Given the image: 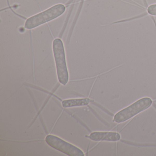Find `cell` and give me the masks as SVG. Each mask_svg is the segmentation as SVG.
I'll use <instances>...</instances> for the list:
<instances>
[{
    "mask_svg": "<svg viewBox=\"0 0 156 156\" xmlns=\"http://www.w3.org/2000/svg\"><path fill=\"white\" fill-rule=\"evenodd\" d=\"M147 12L151 16H156V3L148 6L147 8Z\"/></svg>",
    "mask_w": 156,
    "mask_h": 156,
    "instance_id": "obj_7",
    "label": "cell"
},
{
    "mask_svg": "<svg viewBox=\"0 0 156 156\" xmlns=\"http://www.w3.org/2000/svg\"><path fill=\"white\" fill-rule=\"evenodd\" d=\"M87 137L93 141H117L120 140L119 133L114 132H94Z\"/></svg>",
    "mask_w": 156,
    "mask_h": 156,
    "instance_id": "obj_5",
    "label": "cell"
},
{
    "mask_svg": "<svg viewBox=\"0 0 156 156\" xmlns=\"http://www.w3.org/2000/svg\"><path fill=\"white\" fill-rule=\"evenodd\" d=\"M52 47L58 81L63 85H66L69 81V73L63 43L61 39H55Z\"/></svg>",
    "mask_w": 156,
    "mask_h": 156,
    "instance_id": "obj_1",
    "label": "cell"
},
{
    "mask_svg": "<svg viewBox=\"0 0 156 156\" xmlns=\"http://www.w3.org/2000/svg\"><path fill=\"white\" fill-rule=\"evenodd\" d=\"M90 103V100L88 98H75L63 100L62 105L65 108H68L87 105Z\"/></svg>",
    "mask_w": 156,
    "mask_h": 156,
    "instance_id": "obj_6",
    "label": "cell"
},
{
    "mask_svg": "<svg viewBox=\"0 0 156 156\" xmlns=\"http://www.w3.org/2000/svg\"><path fill=\"white\" fill-rule=\"evenodd\" d=\"M66 10V7L62 4H56L48 9L34 15L27 19L24 28L32 30L46 23L55 20L62 15Z\"/></svg>",
    "mask_w": 156,
    "mask_h": 156,
    "instance_id": "obj_2",
    "label": "cell"
},
{
    "mask_svg": "<svg viewBox=\"0 0 156 156\" xmlns=\"http://www.w3.org/2000/svg\"><path fill=\"white\" fill-rule=\"evenodd\" d=\"M45 140L50 147L68 156H84V153L80 148L54 135H48Z\"/></svg>",
    "mask_w": 156,
    "mask_h": 156,
    "instance_id": "obj_4",
    "label": "cell"
},
{
    "mask_svg": "<svg viewBox=\"0 0 156 156\" xmlns=\"http://www.w3.org/2000/svg\"><path fill=\"white\" fill-rule=\"evenodd\" d=\"M152 101L149 98H143L136 101L129 106L118 112L114 116V122L121 123L146 110L151 106Z\"/></svg>",
    "mask_w": 156,
    "mask_h": 156,
    "instance_id": "obj_3",
    "label": "cell"
}]
</instances>
